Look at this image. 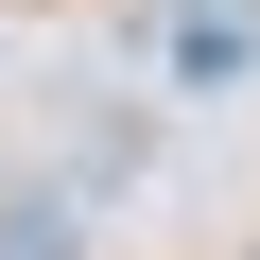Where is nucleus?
<instances>
[{
    "label": "nucleus",
    "instance_id": "1",
    "mask_svg": "<svg viewBox=\"0 0 260 260\" xmlns=\"http://www.w3.org/2000/svg\"><path fill=\"white\" fill-rule=\"evenodd\" d=\"M70 225H87L70 191H0V260H70Z\"/></svg>",
    "mask_w": 260,
    "mask_h": 260
}]
</instances>
